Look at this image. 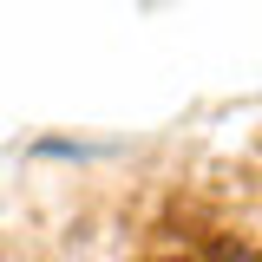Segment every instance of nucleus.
Listing matches in <instances>:
<instances>
[{"label": "nucleus", "mask_w": 262, "mask_h": 262, "mask_svg": "<svg viewBox=\"0 0 262 262\" xmlns=\"http://www.w3.org/2000/svg\"><path fill=\"white\" fill-rule=\"evenodd\" d=\"M236 262H262V256H236Z\"/></svg>", "instance_id": "obj_1"}]
</instances>
